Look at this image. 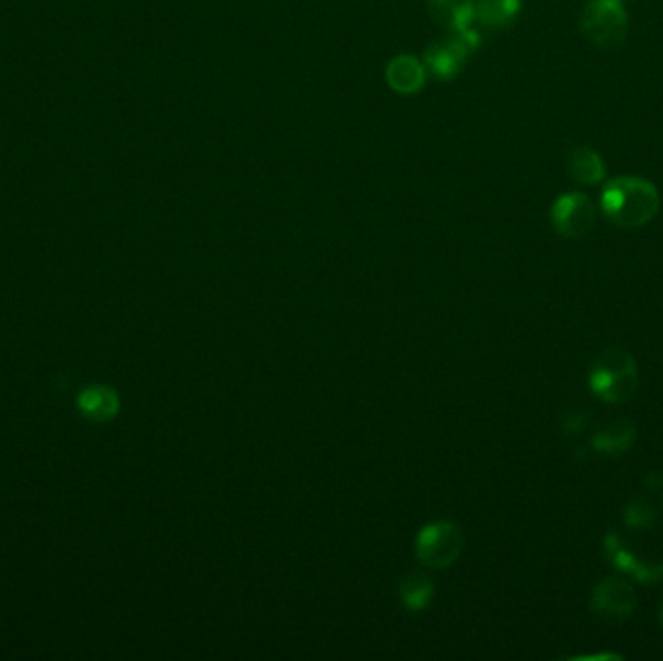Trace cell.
<instances>
[{"label": "cell", "instance_id": "9a60e30c", "mask_svg": "<svg viewBox=\"0 0 663 661\" xmlns=\"http://www.w3.org/2000/svg\"><path fill=\"white\" fill-rule=\"evenodd\" d=\"M435 586L429 576L421 572H410L400 580V598L410 611H423L431 605Z\"/></svg>", "mask_w": 663, "mask_h": 661}, {"label": "cell", "instance_id": "5bb4252c", "mask_svg": "<svg viewBox=\"0 0 663 661\" xmlns=\"http://www.w3.org/2000/svg\"><path fill=\"white\" fill-rule=\"evenodd\" d=\"M607 557L613 563V567L631 574L632 578H636L642 584H658L663 580V563L642 561V559L634 557L627 549H623V545H619L615 551L607 553Z\"/></svg>", "mask_w": 663, "mask_h": 661}, {"label": "cell", "instance_id": "ba28073f", "mask_svg": "<svg viewBox=\"0 0 663 661\" xmlns=\"http://www.w3.org/2000/svg\"><path fill=\"white\" fill-rule=\"evenodd\" d=\"M431 20L448 33L462 35L474 49L481 45L475 24V0H427Z\"/></svg>", "mask_w": 663, "mask_h": 661}, {"label": "cell", "instance_id": "4fadbf2b", "mask_svg": "<svg viewBox=\"0 0 663 661\" xmlns=\"http://www.w3.org/2000/svg\"><path fill=\"white\" fill-rule=\"evenodd\" d=\"M634 439V425L627 419H619L600 429L592 439V446L601 454H623L631 450Z\"/></svg>", "mask_w": 663, "mask_h": 661}, {"label": "cell", "instance_id": "e0dca14e", "mask_svg": "<svg viewBox=\"0 0 663 661\" xmlns=\"http://www.w3.org/2000/svg\"><path fill=\"white\" fill-rule=\"evenodd\" d=\"M588 421H590V411L586 410H570L563 415V421H561V429H563V433L567 435V437H576V435H580L584 429H586V425H588Z\"/></svg>", "mask_w": 663, "mask_h": 661}, {"label": "cell", "instance_id": "277c9868", "mask_svg": "<svg viewBox=\"0 0 663 661\" xmlns=\"http://www.w3.org/2000/svg\"><path fill=\"white\" fill-rule=\"evenodd\" d=\"M464 549V534L458 524L437 520L419 530L415 537V557L427 568H448Z\"/></svg>", "mask_w": 663, "mask_h": 661}, {"label": "cell", "instance_id": "d6986e66", "mask_svg": "<svg viewBox=\"0 0 663 661\" xmlns=\"http://www.w3.org/2000/svg\"><path fill=\"white\" fill-rule=\"evenodd\" d=\"M660 621H662V627H663V601H662V607H660Z\"/></svg>", "mask_w": 663, "mask_h": 661}, {"label": "cell", "instance_id": "3957f363", "mask_svg": "<svg viewBox=\"0 0 663 661\" xmlns=\"http://www.w3.org/2000/svg\"><path fill=\"white\" fill-rule=\"evenodd\" d=\"M580 32L600 49H617L629 33L623 0H590L580 14Z\"/></svg>", "mask_w": 663, "mask_h": 661}, {"label": "cell", "instance_id": "9c48e42d", "mask_svg": "<svg viewBox=\"0 0 663 661\" xmlns=\"http://www.w3.org/2000/svg\"><path fill=\"white\" fill-rule=\"evenodd\" d=\"M425 66L413 55H398L386 66L388 86L396 94H417L425 86Z\"/></svg>", "mask_w": 663, "mask_h": 661}, {"label": "cell", "instance_id": "30bf717a", "mask_svg": "<svg viewBox=\"0 0 663 661\" xmlns=\"http://www.w3.org/2000/svg\"><path fill=\"white\" fill-rule=\"evenodd\" d=\"M78 408L88 419L103 423V421H111L113 417H117L119 408H121V400H119V394L111 386L94 384L80 392Z\"/></svg>", "mask_w": 663, "mask_h": 661}, {"label": "cell", "instance_id": "7a4b0ae2", "mask_svg": "<svg viewBox=\"0 0 663 661\" xmlns=\"http://www.w3.org/2000/svg\"><path fill=\"white\" fill-rule=\"evenodd\" d=\"M638 386L636 361L621 347L603 349L590 369V388L607 404H623L631 400Z\"/></svg>", "mask_w": 663, "mask_h": 661}, {"label": "cell", "instance_id": "6da1fadb", "mask_svg": "<svg viewBox=\"0 0 663 661\" xmlns=\"http://www.w3.org/2000/svg\"><path fill=\"white\" fill-rule=\"evenodd\" d=\"M600 202L609 223L621 229H638L656 218L660 192L648 179L623 175L605 183Z\"/></svg>", "mask_w": 663, "mask_h": 661}, {"label": "cell", "instance_id": "52a82bcc", "mask_svg": "<svg viewBox=\"0 0 663 661\" xmlns=\"http://www.w3.org/2000/svg\"><path fill=\"white\" fill-rule=\"evenodd\" d=\"M592 611L609 623L627 621L636 609V592L621 578H603L592 592Z\"/></svg>", "mask_w": 663, "mask_h": 661}, {"label": "cell", "instance_id": "ac0fdd59", "mask_svg": "<svg viewBox=\"0 0 663 661\" xmlns=\"http://www.w3.org/2000/svg\"><path fill=\"white\" fill-rule=\"evenodd\" d=\"M662 483L663 479L660 477V475H658V473H648V477L644 479V485H646V487H650V491L658 489Z\"/></svg>", "mask_w": 663, "mask_h": 661}, {"label": "cell", "instance_id": "5b68a950", "mask_svg": "<svg viewBox=\"0 0 663 661\" xmlns=\"http://www.w3.org/2000/svg\"><path fill=\"white\" fill-rule=\"evenodd\" d=\"M553 229L567 239H582L596 225V206L584 192H565L551 206Z\"/></svg>", "mask_w": 663, "mask_h": 661}, {"label": "cell", "instance_id": "8992f818", "mask_svg": "<svg viewBox=\"0 0 663 661\" xmlns=\"http://www.w3.org/2000/svg\"><path fill=\"white\" fill-rule=\"evenodd\" d=\"M475 49L458 33H448L444 39L431 43L425 51V70L442 82L454 80L464 70L468 57Z\"/></svg>", "mask_w": 663, "mask_h": 661}, {"label": "cell", "instance_id": "7c38bea8", "mask_svg": "<svg viewBox=\"0 0 663 661\" xmlns=\"http://www.w3.org/2000/svg\"><path fill=\"white\" fill-rule=\"evenodd\" d=\"M522 0H475V18L481 26L501 30L516 22Z\"/></svg>", "mask_w": 663, "mask_h": 661}, {"label": "cell", "instance_id": "2e32d148", "mask_svg": "<svg viewBox=\"0 0 663 661\" xmlns=\"http://www.w3.org/2000/svg\"><path fill=\"white\" fill-rule=\"evenodd\" d=\"M658 510L646 497H634L625 508V524L631 530H648L656 526Z\"/></svg>", "mask_w": 663, "mask_h": 661}, {"label": "cell", "instance_id": "8fae6325", "mask_svg": "<svg viewBox=\"0 0 663 661\" xmlns=\"http://www.w3.org/2000/svg\"><path fill=\"white\" fill-rule=\"evenodd\" d=\"M567 171L578 185L594 187L600 185L605 177V163L596 150L576 146L567 154Z\"/></svg>", "mask_w": 663, "mask_h": 661}]
</instances>
